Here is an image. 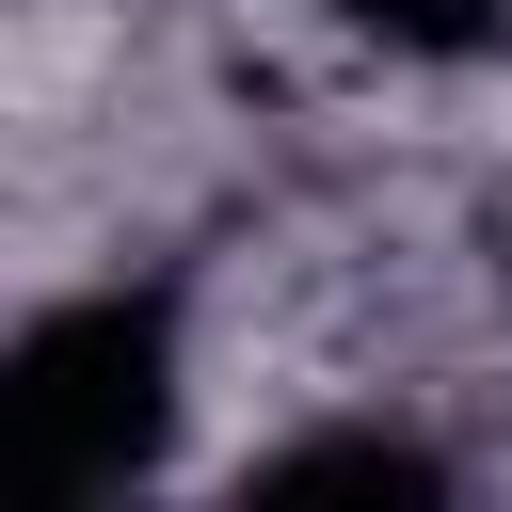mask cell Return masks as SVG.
<instances>
[{
  "mask_svg": "<svg viewBox=\"0 0 512 512\" xmlns=\"http://www.w3.org/2000/svg\"><path fill=\"white\" fill-rule=\"evenodd\" d=\"M16 416L48 496H128L176 448V304L160 288H80L16 336Z\"/></svg>",
  "mask_w": 512,
  "mask_h": 512,
  "instance_id": "cell-1",
  "label": "cell"
},
{
  "mask_svg": "<svg viewBox=\"0 0 512 512\" xmlns=\"http://www.w3.org/2000/svg\"><path fill=\"white\" fill-rule=\"evenodd\" d=\"M352 48H384V64H480V48H512V0H320Z\"/></svg>",
  "mask_w": 512,
  "mask_h": 512,
  "instance_id": "cell-2",
  "label": "cell"
},
{
  "mask_svg": "<svg viewBox=\"0 0 512 512\" xmlns=\"http://www.w3.org/2000/svg\"><path fill=\"white\" fill-rule=\"evenodd\" d=\"M256 480H272V496H288V480H384V496H432L448 464H432L416 432H304V448H272Z\"/></svg>",
  "mask_w": 512,
  "mask_h": 512,
  "instance_id": "cell-3",
  "label": "cell"
}]
</instances>
